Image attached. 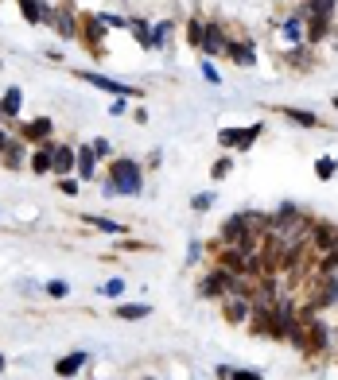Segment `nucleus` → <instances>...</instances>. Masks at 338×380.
<instances>
[{
    "label": "nucleus",
    "instance_id": "1",
    "mask_svg": "<svg viewBox=\"0 0 338 380\" xmlns=\"http://www.w3.org/2000/svg\"><path fill=\"white\" fill-rule=\"evenodd\" d=\"M105 183L113 186V198L117 194H140L144 190V167L136 163V159H113L109 163V179Z\"/></svg>",
    "mask_w": 338,
    "mask_h": 380
},
{
    "label": "nucleus",
    "instance_id": "2",
    "mask_svg": "<svg viewBox=\"0 0 338 380\" xmlns=\"http://www.w3.org/2000/svg\"><path fill=\"white\" fill-rule=\"evenodd\" d=\"M260 132H265V125H249V128H222L218 132V147H226V152H249V147L260 140Z\"/></svg>",
    "mask_w": 338,
    "mask_h": 380
},
{
    "label": "nucleus",
    "instance_id": "3",
    "mask_svg": "<svg viewBox=\"0 0 338 380\" xmlns=\"http://www.w3.org/2000/svg\"><path fill=\"white\" fill-rule=\"evenodd\" d=\"M105 35H109V28H105V20L101 16H86L82 20V28H78V39H82V47L90 51V55H105Z\"/></svg>",
    "mask_w": 338,
    "mask_h": 380
},
{
    "label": "nucleus",
    "instance_id": "4",
    "mask_svg": "<svg viewBox=\"0 0 338 380\" xmlns=\"http://www.w3.org/2000/svg\"><path fill=\"white\" fill-rule=\"evenodd\" d=\"M74 78H82V82H90V86L105 89V93H117V98H144V93H140L136 86H121V82L105 78V74H94V70H74Z\"/></svg>",
    "mask_w": 338,
    "mask_h": 380
},
{
    "label": "nucleus",
    "instance_id": "5",
    "mask_svg": "<svg viewBox=\"0 0 338 380\" xmlns=\"http://www.w3.org/2000/svg\"><path fill=\"white\" fill-rule=\"evenodd\" d=\"M199 295L202 299H226L229 295V272H222L218 264H214V268L199 280Z\"/></svg>",
    "mask_w": 338,
    "mask_h": 380
},
{
    "label": "nucleus",
    "instance_id": "6",
    "mask_svg": "<svg viewBox=\"0 0 338 380\" xmlns=\"http://www.w3.org/2000/svg\"><path fill=\"white\" fill-rule=\"evenodd\" d=\"M47 24L59 31L62 39H78V28H82V24L74 20V8H70V4H59V8H51V12H47Z\"/></svg>",
    "mask_w": 338,
    "mask_h": 380
},
{
    "label": "nucleus",
    "instance_id": "7",
    "mask_svg": "<svg viewBox=\"0 0 338 380\" xmlns=\"http://www.w3.org/2000/svg\"><path fill=\"white\" fill-rule=\"evenodd\" d=\"M226 51H229V35L222 24L206 20V35H202V55H214V59H226Z\"/></svg>",
    "mask_w": 338,
    "mask_h": 380
},
{
    "label": "nucleus",
    "instance_id": "8",
    "mask_svg": "<svg viewBox=\"0 0 338 380\" xmlns=\"http://www.w3.org/2000/svg\"><path fill=\"white\" fill-rule=\"evenodd\" d=\"M226 302V322H233V326H249V318L257 314V307H253V299H241V295H229Z\"/></svg>",
    "mask_w": 338,
    "mask_h": 380
},
{
    "label": "nucleus",
    "instance_id": "9",
    "mask_svg": "<svg viewBox=\"0 0 338 380\" xmlns=\"http://www.w3.org/2000/svg\"><path fill=\"white\" fill-rule=\"evenodd\" d=\"M51 132H55L51 117H35V120H24V125H20V140H24V144H47Z\"/></svg>",
    "mask_w": 338,
    "mask_h": 380
},
{
    "label": "nucleus",
    "instance_id": "10",
    "mask_svg": "<svg viewBox=\"0 0 338 380\" xmlns=\"http://www.w3.org/2000/svg\"><path fill=\"white\" fill-rule=\"evenodd\" d=\"M226 59H233L241 70H253V66H257V43H253V39H229Z\"/></svg>",
    "mask_w": 338,
    "mask_h": 380
},
{
    "label": "nucleus",
    "instance_id": "11",
    "mask_svg": "<svg viewBox=\"0 0 338 380\" xmlns=\"http://www.w3.org/2000/svg\"><path fill=\"white\" fill-rule=\"evenodd\" d=\"M311 248H315V253H330V248H338V225H327V221L311 225Z\"/></svg>",
    "mask_w": 338,
    "mask_h": 380
},
{
    "label": "nucleus",
    "instance_id": "12",
    "mask_svg": "<svg viewBox=\"0 0 338 380\" xmlns=\"http://www.w3.org/2000/svg\"><path fill=\"white\" fill-rule=\"evenodd\" d=\"M86 365H90V353H86V350L66 353V357L55 361V377H59V380H70V377H78V372L86 369Z\"/></svg>",
    "mask_w": 338,
    "mask_h": 380
},
{
    "label": "nucleus",
    "instance_id": "13",
    "mask_svg": "<svg viewBox=\"0 0 338 380\" xmlns=\"http://www.w3.org/2000/svg\"><path fill=\"white\" fill-rule=\"evenodd\" d=\"M28 167L35 171V175H55V144H39L35 152L28 156Z\"/></svg>",
    "mask_w": 338,
    "mask_h": 380
},
{
    "label": "nucleus",
    "instance_id": "14",
    "mask_svg": "<svg viewBox=\"0 0 338 380\" xmlns=\"http://www.w3.org/2000/svg\"><path fill=\"white\" fill-rule=\"evenodd\" d=\"M74 167H78V152H74L70 144H55V175L66 179Z\"/></svg>",
    "mask_w": 338,
    "mask_h": 380
},
{
    "label": "nucleus",
    "instance_id": "15",
    "mask_svg": "<svg viewBox=\"0 0 338 380\" xmlns=\"http://www.w3.org/2000/svg\"><path fill=\"white\" fill-rule=\"evenodd\" d=\"M82 221L90 225V229H98V233H109V237H125V233H129V225H125V221H113V217H101V214H86Z\"/></svg>",
    "mask_w": 338,
    "mask_h": 380
},
{
    "label": "nucleus",
    "instance_id": "16",
    "mask_svg": "<svg viewBox=\"0 0 338 380\" xmlns=\"http://www.w3.org/2000/svg\"><path fill=\"white\" fill-rule=\"evenodd\" d=\"M280 117H288L292 125H299V128H319L323 120H319V113H311V109H292V105H280L276 109Z\"/></svg>",
    "mask_w": 338,
    "mask_h": 380
},
{
    "label": "nucleus",
    "instance_id": "17",
    "mask_svg": "<svg viewBox=\"0 0 338 380\" xmlns=\"http://www.w3.org/2000/svg\"><path fill=\"white\" fill-rule=\"evenodd\" d=\"M299 8H303V4H299ZM303 24H308V43H323L330 35V20H327V16H308V12H303Z\"/></svg>",
    "mask_w": 338,
    "mask_h": 380
},
{
    "label": "nucleus",
    "instance_id": "18",
    "mask_svg": "<svg viewBox=\"0 0 338 380\" xmlns=\"http://www.w3.org/2000/svg\"><path fill=\"white\" fill-rule=\"evenodd\" d=\"M113 314H117L121 322H140V318H148L152 314V307L148 302H117V311Z\"/></svg>",
    "mask_w": 338,
    "mask_h": 380
},
{
    "label": "nucleus",
    "instance_id": "19",
    "mask_svg": "<svg viewBox=\"0 0 338 380\" xmlns=\"http://www.w3.org/2000/svg\"><path fill=\"white\" fill-rule=\"evenodd\" d=\"M47 12L51 4H43V0H20V16L28 24H47Z\"/></svg>",
    "mask_w": 338,
    "mask_h": 380
},
{
    "label": "nucleus",
    "instance_id": "20",
    "mask_svg": "<svg viewBox=\"0 0 338 380\" xmlns=\"http://www.w3.org/2000/svg\"><path fill=\"white\" fill-rule=\"evenodd\" d=\"M20 105H24V89L20 86H12V89H4V98H0V109H4V117H20Z\"/></svg>",
    "mask_w": 338,
    "mask_h": 380
},
{
    "label": "nucleus",
    "instance_id": "21",
    "mask_svg": "<svg viewBox=\"0 0 338 380\" xmlns=\"http://www.w3.org/2000/svg\"><path fill=\"white\" fill-rule=\"evenodd\" d=\"M171 35H175V24L171 20H159L156 28H152V51H163L171 43Z\"/></svg>",
    "mask_w": 338,
    "mask_h": 380
},
{
    "label": "nucleus",
    "instance_id": "22",
    "mask_svg": "<svg viewBox=\"0 0 338 380\" xmlns=\"http://www.w3.org/2000/svg\"><path fill=\"white\" fill-rule=\"evenodd\" d=\"M303 12H308V16H327V20H335L338 0H303Z\"/></svg>",
    "mask_w": 338,
    "mask_h": 380
},
{
    "label": "nucleus",
    "instance_id": "23",
    "mask_svg": "<svg viewBox=\"0 0 338 380\" xmlns=\"http://www.w3.org/2000/svg\"><path fill=\"white\" fill-rule=\"evenodd\" d=\"M94 159H98V152H94L90 144L78 147V167H74V171H78V179H94Z\"/></svg>",
    "mask_w": 338,
    "mask_h": 380
},
{
    "label": "nucleus",
    "instance_id": "24",
    "mask_svg": "<svg viewBox=\"0 0 338 380\" xmlns=\"http://www.w3.org/2000/svg\"><path fill=\"white\" fill-rule=\"evenodd\" d=\"M335 175H338V159L335 156H319L315 159V179L319 183H330Z\"/></svg>",
    "mask_w": 338,
    "mask_h": 380
},
{
    "label": "nucleus",
    "instance_id": "25",
    "mask_svg": "<svg viewBox=\"0 0 338 380\" xmlns=\"http://www.w3.org/2000/svg\"><path fill=\"white\" fill-rule=\"evenodd\" d=\"M0 159H4V167L20 171V167H24V140H12V144H8V152H4Z\"/></svg>",
    "mask_w": 338,
    "mask_h": 380
},
{
    "label": "nucleus",
    "instance_id": "26",
    "mask_svg": "<svg viewBox=\"0 0 338 380\" xmlns=\"http://www.w3.org/2000/svg\"><path fill=\"white\" fill-rule=\"evenodd\" d=\"M202 35H206V20H199V16H195V20H187V43L195 51H202Z\"/></svg>",
    "mask_w": 338,
    "mask_h": 380
},
{
    "label": "nucleus",
    "instance_id": "27",
    "mask_svg": "<svg viewBox=\"0 0 338 380\" xmlns=\"http://www.w3.org/2000/svg\"><path fill=\"white\" fill-rule=\"evenodd\" d=\"M229 175H233V156H222V159L210 163V179H214V183H222V179H229Z\"/></svg>",
    "mask_w": 338,
    "mask_h": 380
},
{
    "label": "nucleus",
    "instance_id": "28",
    "mask_svg": "<svg viewBox=\"0 0 338 380\" xmlns=\"http://www.w3.org/2000/svg\"><path fill=\"white\" fill-rule=\"evenodd\" d=\"M129 31H132V39H136L140 47L152 51V28H148V24H144V20H132V24H129Z\"/></svg>",
    "mask_w": 338,
    "mask_h": 380
},
{
    "label": "nucleus",
    "instance_id": "29",
    "mask_svg": "<svg viewBox=\"0 0 338 380\" xmlns=\"http://www.w3.org/2000/svg\"><path fill=\"white\" fill-rule=\"evenodd\" d=\"M125 287H129V283L121 280V275H113V280L101 283V295H109V299H121V295H125Z\"/></svg>",
    "mask_w": 338,
    "mask_h": 380
},
{
    "label": "nucleus",
    "instance_id": "30",
    "mask_svg": "<svg viewBox=\"0 0 338 380\" xmlns=\"http://www.w3.org/2000/svg\"><path fill=\"white\" fill-rule=\"evenodd\" d=\"M210 206H214V190H202V194L190 198V210H195V214H206Z\"/></svg>",
    "mask_w": 338,
    "mask_h": 380
},
{
    "label": "nucleus",
    "instance_id": "31",
    "mask_svg": "<svg viewBox=\"0 0 338 380\" xmlns=\"http://www.w3.org/2000/svg\"><path fill=\"white\" fill-rule=\"evenodd\" d=\"M101 20H105V28H121V31H129V16H117V12H105V16H101Z\"/></svg>",
    "mask_w": 338,
    "mask_h": 380
},
{
    "label": "nucleus",
    "instance_id": "32",
    "mask_svg": "<svg viewBox=\"0 0 338 380\" xmlns=\"http://www.w3.org/2000/svg\"><path fill=\"white\" fill-rule=\"evenodd\" d=\"M47 295H55V299H66V295H70V283H66V280H51V283H47Z\"/></svg>",
    "mask_w": 338,
    "mask_h": 380
},
{
    "label": "nucleus",
    "instance_id": "33",
    "mask_svg": "<svg viewBox=\"0 0 338 380\" xmlns=\"http://www.w3.org/2000/svg\"><path fill=\"white\" fill-rule=\"evenodd\" d=\"M202 78H206V82H214V86H218V82H222V74H218V70H214V62H202Z\"/></svg>",
    "mask_w": 338,
    "mask_h": 380
},
{
    "label": "nucleus",
    "instance_id": "34",
    "mask_svg": "<svg viewBox=\"0 0 338 380\" xmlns=\"http://www.w3.org/2000/svg\"><path fill=\"white\" fill-rule=\"evenodd\" d=\"M229 380H265V377H260L257 369H233V377H229Z\"/></svg>",
    "mask_w": 338,
    "mask_h": 380
},
{
    "label": "nucleus",
    "instance_id": "35",
    "mask_svg": "<svg viewBox=\"0 0 338 380\" xmlns=\"http://www.w3.org/2000/svg\"><path fill=\"white\" fill-rule=\"evenodd\" d=\"M109 113H113V117H125V113H129V98H117L109 105Z\"/></svg>",
    "mask_w": 338,
    "mask_h": 380
},
{
    "label": "nucleus",
    "instance_id": "36",
    "mask_svg": "<svg viewBox=\"0 0 338 380\" xmlns=\"http://www.w3.org/2000/svg\"><path fill=\"white\" fill-rule=\"evenodd\" d=\"M59 190L66 198H74V194H78V183H74V179H59Z\"/></svg>",
    "mask_w": 338,
    "mask_h": 380
},
{
    "label": "nucleus",
    "instance_id": "37",
    "mask_svg": "<svg viewBox=\"0 0 338 380\" xmlns=\"http://www.w3.org/2000/svg\"><path fill=\"white\" fill-rule=\"evenodd\" d=\"M202 256V241H190V253H187V264H195Z\"/></svg>",
    "mask_w": 338,
    "mask_h": 380
},
{
    "label": "nucleus",
    "instance_id": "38",
    "mask_svg": "<svg viewBox=\"0 0 338 380\" xmlns=\"http://www.w3.org/2000/svg\"><path fill=\"white\" fill-rule=\"evenodd\" d=\"M94 152H98V156H109V152H113V147H109V140H94Z\"/></svg>",
    "mask_w": 338,
    "mask_h": 380
},
{
    "label": "nucleus",
    "instance_id": "39",
    "mask_svg": "<svg viewBox=\"0 0 338 380\" xmlns=\"http://www.w3.org/2000/svg\"><path fill=\"white\" fill-rule=\"evenodd\" d=\"M233 377V369H229V365H218V369H214V380H229Z\"/></svg>",
    "mask_w": 338,
    "mask_h": 380
},
{
    "label": "nucleus",
    "instance_id": "40",
    "mask_svg": "<svg viewBox=\"0 0 338 380\" xmlns=\"http://www.w3.org/2000/svg\"><path fill=\"white\" fill-rule=\"evenodd\" d=\"M8 144H12V140H8V132H0V156L8 152Z\"/></svg>",
    "mask_w": 338,
    "mask_h": 380
},
{
    "label": "nucleus",
    "instance_id": "41",
    "mask_svg": "<svg viewBox=\"0 0 338 380\" xmlns=\"http://www.w3.org/2000/svg\"><path fill=\"white\" fill-rule=\"evenodd\" d=\"M330 105H335V109H338V93H335V98H330Z\"/></svg>",
    "mask_w": 338,
    "mask_h": 380
},
{
    "label": "nucleus",
    "instance_id": "42",
    "mask_svg": "<svg viewBox=\"0 0 338 380\" xmlns=\"http://www.w3.org/2000/svg\"><path fill=\"white\" fill-rule=\"evenodd\" d=\"M4 365H8V361H4V357H0V372H4Z\"/></svg>",
    "mask_w": 338,
    "mask_h": 380
},
{
    "label": "nucleus",
    "instance_id": "43",
    "mask_svg": "<svg viewBox=\"0 0 338 380\" xmlns=\"http://www.w3.org/2000/svg\"><path fill=\"white\" fill-rule=\"evenodd\" d=\"M0 120H4V109H0Z\"/></svg>",
    "mask_w": 338,
    "mask_h": 380
},
{
    "label": "nucleus",
    "instance_id": "44",
    "mask_svg": "<svg viewBox=\"0 0 338 380\" xmlns=\"http://www.w3.org/2000/svg\"><path fill=\"white\" fill-rule=\"evenodd\" d=\"M144 380H156V377H144Z\"/></svg>",
    "mask_w": 338,
    "mask_h": 380
}]
</instances>
